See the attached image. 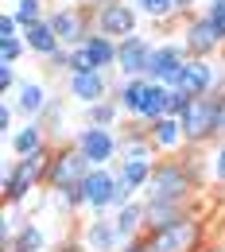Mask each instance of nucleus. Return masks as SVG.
<instances>
[{"label": "nucleus", "instance_id": "1", "mask_svg": "<svg viewBox=\"0 0 225 252\" xmlns=\"http://www.w3.org/2000/svg\"><path fill=\"white\" fill-rule=\"evenodd\" d=\"M206 183L202 175V159H183V156H160L152 183L144 187V202H160V206H179V210H194L198 190Z\"/></svg>", "mask_w": 225, "mask_h": 252}, {"label": "nucleus", "instance_id": "2", "mask_svg": "<svg viewBox=\"0 0 225 252\" xmlns=\"http://www.w3.org/2000/svg\"><path fill=\"white\" fill-rule=\"evenodd\" d=\"M51 156H55V144H47L43 152L24 156V159H4V175H0L4 206H24V202H28L39 187H47Z\"/></svg>", "mask_w": 225, "mask_h": 252}, {"label": "nucleus", "instance_id": "3", "mask_svg": "<svg viewBox=\"0 0 225 252\" xmlns=\"http://www.w3.org/2000/svg\"><path fill=\"white\" fill-rule=\"evenodd\" d=\"M156 252H202L206 249V218L198 210H187L175 221H167L160 229L148 233Z\"/></svg>", "mask_w": 225, "mask_h": 252}, {"label": "nucleus", "instance_id": "4", "mask_svg": "<svg viewBox=\"0 0 225 252\" xmlns=\"http://www.w3.org/2000/svg\"><path fill=\"white\" fill-rule=\"evenodd\" d=\"M94 171V163L82 156L78 144H55V156H51V171H47V190L51 194H70V190H82L86 175Z\"/></svg>", "mask_w": 225, "mask_h": 252}, {"label": "nucleus", "instance_id": "5", "mask_svg": "<svg viewBox=\"0 0 225 252\" xmlns=\"http://www.w3.org/2000/svg\"><path fill=\"white\" fill-rule=\"evenodd\" d=\"M183 121V132H187V148H206L222 136V101L218 94L210 97H194L191 109L179 117Z\"/></svg>", "mask_w": 225, "mask_h": 252}, {"label": "nucleus", "instance_id": "6", "mask_svg": "<svg viewBox=\"0 0 225 252\" xmlns=\"http://www.w3.org/2000/svg\"><path fill=\"white\" fill-rule=\"evenodd\" d=\"M51 28H55V35L63 39V47H86V39L97 32L94 28V8L90 4H55L51 8Z\"/></svg>", "mask_w": 225, "mask_h": 252}, {"label": "nucleus", "instance_id": "7", "mask_svg": "<svg viewBox=\"0 0 225 252\" xmlns=\"http://www.w3.org/2000/svg\"><path fill=\"white\" fill-rule=\"evenodd\" d=\"M183 47L191 51V59H225V35L202 16V12H191L183 16Z\"/></svg>", "mask_w": 225, "mask_h": 252}, {"label": "nucleus", "instance_id": "8", "mask_svg": "<svg viewBox=\"0 0 225 252\" xmlns=\"http://www.w3.org/2000/svg\"><path fill=\"white\" fill-rule=\"evenodd\" d=\"M225 82V59H187L171 90H183L187 97H210Z\"/></svg>", "mask_w": 225, "mask_h": 252}, {"label": "nucleus", "instance_id": "9", "mask_svg": "<svg viewBox=\"0 0 225 252\" xmlns=\"http://www.w3.org/2000/svg\"><path fill=\"white\" fill-rule=\"evenodd\" d=\"M94 28L109 39H129V35H140V8L136 0H113V4H101L94 8Z\"/></svg>", "mask_w": 225, "mask_h": 252}, {"label": "nucleus", "instance_id": "10", "mask_svg": "<svg viewBox=\"0 0 225 252\" xmlns=\"http://www.w3.org/2000/svg\"><path fill=\"white\" fill-rule=\"evenodd\" d=\"M70 144H78L82 148V156L90 159L94 167H113L117 159H121V136L113 132V128H97V125H82L74 132V140Z\"/></svg>", "mask_w": 225, "mask_h": 252}, {"label": "nucleus", "instance_id": "11", "mask_svg": "<svg viewBox=\"0 0 225 252\" xmlns=\"http://www.w3.org/2000/svg\"><path fill=\"white\" fill-rule=\"evenodd\" d=\"M187 59H191V51L183 47V39H163V43H156V51H152L148 78L160 82V86H175V78L187 66Z\"/></svg>", "mask_w": 225, "mask_h": 252}, {"label": "nucleus", "instance_id": "12", "mask_svg": "<svg viewBox=\"0 0 225 252\" xmlns=\"http://www.w3.org/2000/svg\"><path fill=\"white\" fill-rule=\"evenodd\" d=\"M152 51H156V43H152L148 35L121 39V43H117V74H121V78H148Z\"/></svg>", "mask_w": 225, "mask_h": 252}, {"label": "nucleus", "instance_id": "13", "mask_svg": "<svg viewBox=\"0 0 225 252\" xmlns=\"http://www.w3.org/2000/svg\"><path fill=\"white\" fill-rule=\"evenodd\" d=\"M117 171L113 167H94L82 183V202L90 214H113V194H117Z\"/></svg>", "mask_w": 225, "mask_h": 252}, {"label": "nucleus", "instance_id": "14", "mask_svg": "<svg viewBox=\"0 0 225 252\" xmlns=\"http://www.w3.org/2000/svg\"><path fill=\"white\" fill-rule=\"evenodd\" d=\"M113 90H117V86L109 82L105 70H94V74H66V94L74 97L82 109H86V105H97V101H109Z\"/></svg>", "mask_w": 225, "mask_h": 252}, {"label": "nucleus", "instance_id": "15", "mask_svg": "<svg viewBox=\"0 0 225 252\" xmlns=\"http://www.w3.org/2000/svg\"><path fill=\"white\" fill-rule=\"evenodd\" d=\"M82 245L86 252H121V233H117V221L113 214H94V218L82 225Z\"/></svg>", "mask_w": 225, "mask_h": 252}, {"label": "nucleus", "instance_id": "16", "mask_svg": "<svg viewBox=\"0 0 225 252\" xmlns=\"http://www.w3.org/2000/svg\"><path fill=\"white\" fill-rule=\"evenodd\" d=\"M47 101H51V90H47L39 78H24L20 90L12 94V105H16V113H20L24 121H39L43 109H47Z\"/></svg>", "mask_w": 225, "mask_h": 252}, {"label": "nucleus", "instance_id": "17", "mask_svg": "<svg viewBox=\"0 0 225 252\" xmlns=\"http://www.w3.org/2000/svg\"><path fill=\"white\" fill-rule=\"evenodd\" d=\"M148 136H152V144H156L160 156H179V152L187 148V132H183V121H179V117L152 121V125H148Z\"/></svg>", "mask_w": 225, "mask_h": 252}, {"label": "nucleus", "instance_id": "18", "mask_svg": "<svg viewBox=\"0 0 225 252\" xmlns=\"http://www.w3.org/2000/svg\"><path fill=\"white\" fill-rule=\"evenodd\" d=\"M47 144H51L47 128L39 125V121H24V125L12 132V140H8V152H12V159H24V156H35V152H43Z\"/></svg>", "mask_w": 225, "mask_h": 252}, {"label": "nucleus", "instance_id": "19", "mask_svg": "<svg viewBox=\"0 0 225 252\" xmlns=\"http://www.w3.org/2000/svg\"><path fill=\"white\" fill-rule=\"evenodd\" d=\"M117 233H121V241H136V237H148V202L144 198H132L129 206H121L117 214Z\"/></svg>", "mask_w": 225, "mask_h": 252}, {"label": "nucleus", "instance_id": "20", "mask_svg": "<svg viewBox=\"0 0 225 252\" xmlns=\"http://www.w3.org/2000/svg\"><path fill=\"white\" fill-rule=\"evenodd\" d=\"M156 163H160V159H117V163H113V171H117V179H121L125 187H132L136 194H144V187L152 183Z\"/></svg>", "mask_w": 225, "mask_h": 252}, {"label": "nucleus", "instance_id": "21", "mask_svg": "<svg viewBox=\"0 0 225 252\" xmlns=\"http://www.w3.org/2000/svg\"><path fill=\"white\" fill-rule=\"evenodd\" d=\"M144 94H148V78H121L117 90H113V101L121 105V113L136 121L140 117V105H144Z\"/></svg>", "mask_w": 225, "mask_h": 252}, {"label": "nucleus", "instance_id": "22", "mask_svg": "<svg viewBox=\"0 0 225 252\" xmlns=\"http://www.w3.org/2000/svg\"><path fill=\"white\" fill-rule=\"evenodd\" d=\"M24 43H28V51L39 55V59H51V55L63 47V39L55 35L51 20H39V24H32V28H24Z\"/></svg>", "mask_w": 225, "mask_h": 252}, {"label": "nucleus", "instance_id": "23", "mask_svg": "<svg viewBox=\"0 0 225 252\" xmlns=\"http://www.w3.org/2000/svg\"><path fill=\"white\" fill-rule=\"evenodd\" d=\"M86 55H90V63H94V70H117V39H109V35L94 32L90 39H86Z\"/></svg>", "mask_w": 225, "mask_h": 252}, {"label": "nucleus", "instance_id": "24", "mask_svg": "<svg viewBox=\"0 0 225 252\" xmlns=\"http://www.w3.org/2000/svg\"><path fill=\"white\" fill-rule=\"evenodd\" d=\"M198 152H202V175H206V183L225 190V136L214 140V144H206V148H198Z\"/></svg>", "mask_w": 225, "mask_h": 252}, {"label": "nucleus", "instance_id": "25", "mask_svg": "<svg viewBox=\"0 0 225 252\" xmlns=\"http://www.w3.org/2000/svg\"><path fill=\"white\" fill-rule=\"evenodd\" d=\"M167 105H171V86H160V82H152L148 78V94H144V105H140V117L136 121H160L167 117Z\"/></svg>", "mask_w": 225, "mask_h": 252}, {"label": "nucleus", "instance_id": "26", "mask_svg": "<svg viewBox=\"0 0 225 252\" xmlns=\"http://www.w3.org/2000/svg\"><path fill=\"white\" fill-rule=\"evenodd\" d=\"M4 252H47V233H43V225L28 218L24 225H20L16 241H12V245H8Z\"/></svg>", "mask_w": 225, "mask_h": 252}, {"label": "nucleus", "instance_id": "27", "mask_svg": "<svg viewBox=\"0 0 225 252\" xmlns=\"http://www.w3.org/2000/svg\"><path fill=\"white\" fill-rule=\"evenodd\" d=\"M136 8H140V16H144V20H152V24L183 20V12H179V4H175V0H136Z\"/></svg>", "mask_w": 225, "mask_h": 252}, {"label": "nucleus", "instance_id": "28", "mask_svg": "<svg viewBox=\"0 0 225 252\" xmlns=\"http://www.w3.org/2000/svg\"><path fill=\"white\" fill-rule=\"evenodd\" d=\"M86 125L97 128H117L121 125V105L109 97V101H97V105H86Z\"/></svg>", "mask_w": 225, "mask_h": 252}, {"label": "nucleus", "instance_id": "29", "mask_svg": "<svg viewBox=\"0 0 225 252\" xmlns=\"http://www.w3.org/2000/svg\"><path fill=\"white\" fill-rule=\"evenodd\" d=\"M66 117V97L51 94V101H47V109H43V117H39V125L47 128V136H51V144H59V125H63Z\"/></svg>", "mask_w": 225, "mask_h": 252}, {"label": "nucleus", "instance_id": "30", "mask_svg": "<svg viewBox=\"0 0 225 252\" xmlns=\"http://www.w3.org/2000/svg\"><path fill=\"white\" fill-rule=\"evenodd\" d=\"M8 12L20 20V28H32V24H39V20H47V16H51L43 0H16Z\"/></svg>", "mask_w": 225, "mask_h": 252}, {"label": "nucleus", "instance_id": "31", "mask_svg": "<svg viewBox=\"0 0 225 252\" xmlns=\"http://www.w3.org/2000/svg\"><path fill=\"white\" fill-rule=\"evenodd\" d=\"M28 55V43L24 35H12V39H0V66H20V59Z\"/></svg>", "mask_w": 225, "mask_h": 252}, {"label": "nucleus", "instance_id": "32", "mask_svg": "<svg viewBox=\"0 0 225 252\" xmlns=\"http://www.w3.org/2000/svg\"><path fill=\"white\" fill-rule=\"evenodd\" d=\"M16 105H12V97H0V136H4V144L12 140V132H16Z\"/></svg>", "mask_w": 225, "mask_h": 252}, {"label": "nucleus", "instance_id": "33", "mask_svg": "<svg viewBox=\"0 0 225 252\" xmlns=\"http://www.w3.org/2000/svg\"><path fill=\"white\" fill-rule=\"evenodd\" d=\"M198 12H202V16H206V20H210V24L225 35V0H206Z\"/></svg>", "mask_w": 225, "mask_h": 252}, {"label": "nucleus", "instance_id": "34", "mask_svg": "<svg viewBox=\"0 0 225 252\" xmlns=\"http://www.w3.org/2000/svg\"><path fill=\"white\" fill-rule=\"evenodd\" d=\"M20 82H24V78H20L16 66H0V97H12L20 90Z\"/></svg>", "mask_w": 225, "mask_h": 252}, {"label": "nucleus", "instance_id": "35", "mask_svg": "<svg viewBox=\"0 0 225 252\" xmlns=\"http://www.w3.org/2000/svg\"><path fill=\"white\" fill-rule=\"evenodd\" d=\"M70 74H94V63H90L86 47H74L70 51Z\"/></svg>", "mask_w": 225, "mask_h": 252}, {"label": "nucleus", "instance_id": "36", "mask_svg": "<svg viewBox=\"0 0 225 252\" xmlns=\"http://www.w3.org/2000/svg\"><path fill=\"white\" fill-rule=\"evenodd\" d=\"M43 63H47V70H51V74H59V70H66V74H70V47H59V51H55L51 59H43Z\"/></svg>", "mask_w": 225, "mask_h": 252}, {"label": "nucleus", "instance_id": "37", "mask_svg": "<svg viewBox=\"0 0 225 252\" xmlns=\"http://www.w3.org/2000/svg\"><path fill=\"white\" fill-rule=\"evenodd\" d=\"M12 35H24V28H20V20L12 12H4L0 16V39H12Z\"/></svg>", "mask_w": 225, "mask_h": 252}, {"label": "nucleus", "instance_id": "38", "mask_svg": "<svg viewBox=\"0 0 225 252\" xmlns=\"http://www.w3.org/2000/svg\"><path fill=\"white\" fill-rule=\"evenodd\" d=\"M175 4H179V12H183V16H191V12H198V0H175Z\"/></svg>", "mask_w": 225, "mask_h": 252}, {"label": "nucleus", "instance_id": "39", "mask_svg": "<svg viewBox=\"0 0 225 252\" xmlns=\"http://www.w3.org/2000/svg\"><path fill=\"white\" fill-rule=\"evenodd\" d=\"M202 252H225V245H206Z\"/></svg>", "mask_w": 225, "mask_h": 252}, {"label": "nucleus", "instance_id": "40", "mask_svg": "<svg viewBox=\"0 0 225 252\" xmlns=\"http://www.w3.org/2000/svg\"><path fill=\"white\" fill-rule=\"evenodd\" d=\"M101 4H113V0H90V8H101Z\"/></svg>", "mask_w": 225, "mask_h": 252}, {"label": "nucleus", "instance_id": "41", "mask_svg": "<svg viewBox=\"0 0 225 252\" xmlns=\"http://www.w3.org/2000/svg\"><path fill=\"white\" fill-rule=\"evenodd\" d=\"M66 4H90V0H66Z\"/></svg>", "mask_w": 225, "mask_h": 252}, {"label": "nucleus", "instance_id": "42", "mask_svg": "<svg viewBox=\"0 0 225 252\" xmlns=\"http://www.w3.org/2000/svg\"><path fill=\"white\" fill-rule=\"evenodd\" d=\"M144 252H156V249H152V241H148V245H144Z\"/></svg>", "mask_w": 225, "mask_h": 252}]
</instances>
